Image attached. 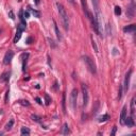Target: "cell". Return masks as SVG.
Masks as SVG:
<instances>
[{"instance_id": "6da1fadb", "label": "cell", "mask_w": 136, "mask_h": 136, "mask_svg": "<svg viewBox=\"0 0 136 136\" xmlns=\"http://www.w3.org/2000/svg\"><path fill=\"white\" fill-rule=\"evenodd\" d=\"M56 8H58V12H59L60 17L62 19L64 29L67 31L68 29H69V18H68V14H67L66 10H65V8H64V5L62 3L56 2Z\"/></svg>"}, {"instance_id": "7a4b0ae2", "label": "cell", "mask_w": 136, "mask_h": 136, "mask_svg": "<svg viewBox=\"0 0 136 136\" xmlns=\"http://www.w3.org/2000/svg\"><path fill=\"white\" fill-rule=\"evenodd\" d=\"M82 60L84 61V63H85L86 67H87V69L89 70V72L93 73V74H96L97 73V68H96V64H95L94 60H92V58H89L88 55H83Z\"/></svg>"}, {"instance_id": "3957f363", "label": "cell", "mask_w": 136, "mask_h": 136, "mask_svg": "<svg viewBox=\"0 0 136 136\" xmlns=\"http://www.w3.org/2000/svg\"><path fill=\"white\" fill-rule=\"evenodd\" d=\"M81 90H82V96H83V107H86L87 104H88V100H89L87 85L84 84V83H82L81 84Z\"/></svg>"}, {"instance_id": "277c9868", "label": "cell", "mask_w": 136, "mask_h": 136, "mask_svg": "<svg viewBox=\"0 0 136 136\" xmlns=\"http://www.w3.org/2000/svg\"><path fill=\"white\" fill-rule=\"evenodd\" d=\"M78 89L77 88H73L72 92H71V95H70V106L71 108L74 111L77 108V100H78Z\"/></svg>"}, {"instance_id": "5b68a950", "label": "cell", "mask_w": 136, "mask_h": 136, "mask_svg": "<svg viewBox=\"0 0 136 136\" xmlns=\"http://www.w3.org/2000/svg\"><path fill=\"white\" fill-rule=\"evenodd\" d=\"M131 74H132V69H130V70L126 73V77H124V81H123V84H122V88L124 89V92H128V90H129Z\"/></svg>"}, {"instance_id": "8992f818", "label": "cell", "mask_w": 136, "mask_h": 136, "mask_svg": "<svg viewBox=\"0 0 136 136\" xmlns=\"http://www.w3.org/2000/svg\"><path fill=\"white\" fill-rule=\"evenodd\" d=\"M26 28H27V27H25L24 25H21V24L18 25V27H17V31H16V34H15V37H14V43H15V44L20 39L21 34H22V32H24V30H25Z\"/></svg>"}, {"instance_id": "52a82bcc", "label": "cell", "mask_w": 136, "mask_h": 136, "mask_svg": "<svg viewBox=\"0 0 136 136\" xmlns=\"http://www.w3.org/2000/svg\"><path fill=\"white\" fill-rule=\"evenodd\" d=\"M13 58H14V52L12 50L6 51V53L4 54V58H3V64L4 65H9L11 62H12Z\"/></svg>"}, {"instance_id": "ba28073f", "label": "cell", "mask_w": 136, "mask_h": 136, "mask_svg": "<svg viewBox=\"0 0 136 136\" xmlns=\"http://www.w3.org/2000/svg\"><path fill=\"white\" fill-rule=\"evenodd\" d=\"M134 15H135V3H134V0H132L131 4L127 9V16L129 18H133Z\"/></svg>"}, {"instance_id": "9c48e42d", "label": "cell", "mask_w": 136, "mask_h": 136, "mask_svg": "<svg viewBox=\"0 0 136 136\" xmlns=\"http://www.w3.org/2000/svg\"><path fill=\"white\" fill-rule=\"evenodd\" d=\"M10 77H11V71H5V72H3L1 76H0V82L8 83L9 80H10Z\"/></svg>"}, {"instance_id": "30bf717a", "label": "cell", "mask_w": 136, "mask_h": 136, "mask_svg": "<svg viewBox=\"0 0 136 136\" xmlns=\"http://www.w3.org/2000/svg\"><path fill=\"white\" fill-rule=\"evenodd\" d=\"M127 118V106H123L122 110H121V114H120V123L122 124V126H124V120H126Z\"/></svg>"}, {"instance_id": "8fae6325", "label": "cell", "mask_w": 136, "mask_h": 136, "mask_svg": "<svg viewBox=\"0 0 136 136\" xmlns=\"http://www.w3.org/2000/svg\"><path fill=\"white\" fill-rule=\"evenodd\" d=\"M124 126H127L128 128H133L135 126V122H134V118L133 117H128L126 118V120H124Z\"/></svg>"}, {"instance_id": "7c38bea8", "label": "cell", "mask_w": 136, "mask_h": 136, "mask_svg": "<svg viewBox=\"0 0 136 136\" xmlns=\"http://www.w3.org/2000/svg\"><path fill=\"white\" fill-rule=\"evenodd\" d=\"M122 30H123L124 33H134V32L136 31V25L132 24V25H130V26L124 27Z\"/></svg>"}, {"instance_id": "4fadbf2b", "label": "cell", "mask_w": 136, "mask_h": 136, "mask_svg": "<svg viewBox=\"0 0 136 136\" xmlns=\"http://www.w3.org/2000/svg\"><path fill=\"white\" fill-rule=\"evenodd\" d=\"M28 58H29V53H24L21 55V59H22V71H26V69H27Z\"/></svg>"}, {"instance_id": "5bb4252c", "label": "cell", "mask_w": 136, "mask_h": 136, "mask_svg": "<svg viewBox=\"0 0 136 136\" xmlns=\"http://www.w3.org/2000/svg\"><path fill=\"white\" fill-rule=\"evenodd\" d=\"M53 25H54V32H55V35H56V38H58V40H62V34L59 30V27L58 25H56V22L53 21Z\"/></svg>"}, {"instance_id": "9a60e30c", "label": "cell", "mask_w": 136, "mask_h": 136, "mask_svg": "<svg viewBox=\"0 0 136 136\" xmlns=\"http://www.w3.org/2000/svg\"><path fill=\"white\" fill-rule=\"evenodd\" d=\"M81 3H82L83 12H84L85 16H86V17H88V15H89V11H88V8H87V3H86V0H81Z\"/></svg>"}, {"instance_id": "2e32d148", "label": "cell", "mask_w": 136, "mask_h": 136, "mask_svg": "<svg viewBox=\"0 0 136 136\" xmlns=\"http://www.w3.org/2000/svg\"><path fill=\"white\" fill-rule=\"evenodd\" d=\"M61 134H62V135H68V134H70V130H69V127H68L67 123H64V124H63Z\"/></svg>"}, {"instance_id": "e0dca14e", "label": "cell", "mask_w": 136, "mask_h": 136, "mask_svg": "<svg viewBox=\"0 0 136 136\" xmlns=\"http://www.w3.org/2000/svg\"><path fill=\"white\" fill-rule=\"evenodd\" d=\"M28 11H29V12H31L32 15H34V17L40 18V12H39V11H36V10H34V9H31L30 6L28 8Z\"/></svg>"}, {"instance_id": "ac0fdd59", "label": "cell", "mask_w": 136, "mask_h": 136, "mask_svg": "<svg viewBox=\"0 0 136 136\" xmlns=\"http://www.w3.org/2000/svg\"><path fill=\"white\" fill-rule=\"evenodd\" d=\"M134 116H135V97H133L131 100V117L134 118Z\"/></svg>"}, {"instance_id": "d6986e66", "label": "cell", "mask_w": 136, "mask_h": 136, "mask_svg": "<svg viewBox=\"0 0 136 136\" xmlns=\"http://www.w3.org/2000/svg\"><path fill=\"white\" fill-rule=\"evenodd\" d=\"M30 130L28 129V128H26V127H22L21 129H20V134L22 135V136H28V135H30Z\"/></svg>"}, {"instance_id": "ffe728a7", "label": "cell", "mask_w": 136, "mask_h": 136, "mask_svg": "<svg viewBox=\"0 0 136 136\" xmlns=\"http://www.w3.org/2000/svg\"><path fill=\"white\" fill-rule=\"evenodd\" d=\"M62 107H63L64 114H66V95L65 94H63L62 96Z\"/></svg>"}, {"instance_id": "44dd1931", "label": "cell", "mask_w": 136, "mask_h": 136, "mask_svg": "<svg viewBox=\"0 0 136 136\" xmlns=\"http://www.w3.org/2000/svg\"><path fill=\"white\" fill-rule=\"evenodd\" d=\"M13 126H14V119H10V121L5 124V130H6V131H10L11 129L13 128Z\"/></svg>"}, {"instance_id": "7402d4cb", "label": "cell", "mask_w": 136, "mask_h": 136, "mask_svg": "<svg viewBox=\"0 0 136 136\" xmlns=\"http://www.w3.org/2000/svg\"><path fill=\"white\" fill-rule=\"evenodd\" d=\"M92 2H93V5H94L96 13H99L100 12L99 11V0H92Z\"/></svg>"}, {"instance_id": "603a6c76", "label": "cell", "mask_w": 136, "mask_h": 136, "mask_svg": "<svg viewBox=\"0 0 136 136\" xmlns=\"http://www.w3.org/2000/svg\"><path fill=\"white\" fill-rule=\"evenodd\" d=\"M110 119V116L107 115V114H104L103 116H101L100 118H99V122H105V121H107Z\"/></svg>"}, {"instance_id": "cb8c5ba5", "label": "cell", "mask_w": 136, "mask_h": 136, "mask_svg": "<svg viewBox=\"0 0 136 136\" xmlns=\"http://www.w3.org/2000/svg\"><path fill=\"white\" fill-rule=\"evenodd\" d=\"M92 46H93V48H94V50H95V52H98V47H97V44H96V42H95V39L93 38V36H92Z\"/></svg>"}, {"instance_id": "d4e9b609", "label": "cell", "mask_w": 136, "mask_h": 136, "mask_svg": "<svg viewBox=\"0 0 136 136\" xmlns=\"http://www.w3.org/2000/svg\"><path fill=\"white\" fill-rule=\"evenodd\" d=\"M114 13H115V15H120L121 14V8L120 6H115V10H114Z\"/></svg>"}, {"instance_id": "484cf974", "label": "cell", "mask_w": 136, "mask_h": 136, "mask_svg": "<svg viewBox=\"0 0 136 136\" xmlns=\"http://www.w3.org/2000/svg\"><path fill=\"white\" fill-rule=\"evenodd\" d=\"M31 118H32V120H34L35 122H40V119H42L39 116H36V115H32Z\"/></svg>"}, {"instance_id": "4316f807", "label": "cell", "mask_w": 136, "mask_h": 136, "mask_svg": "<svg viewBox=\"0 0 136 136\" xmlns=\"http://www.w3.org/2000/svg\"><path fill=\"white\" fill-rule=\"evenodd\" d=\"M122 90H123L122 85H119V90H118V99H119V100L122 98Z\"/></svg>"}, {"instance_id": "83f0119b", "label": "cell", "mask_w": 136, "mask_h": 136, "mask_svg": "<svg viewBox=\"0 0 136 136\" xmlns=\"http://www.w3.org/2000/svg\"><path fill=\"white\" fill-rule=\"evenodd\" d=\"M19 103H20L21 105H25V106H30V103H29L27 100H20Z\"/></svg>"}, {"instance_id": "f1b7e54d", "label": "cell", "mask_w": 136, "mask_h": 136, "mask_svg": "<svg viewBox=\"0 0 136 136\" xmlns=\"http://www.w3.org/2000/svg\"><path fill=\"white\" fill-rule=\"evenodd\" d=\"M45 99H46V104L47 105H49L50 103H51V99H50V97L46 94V95H45Z\"/></svg>"}, {"instance_id": "f546056e", "label": "cell", "mask_w": 136, "mask_h": 136, "mask_svg": "<svg viewBox=\"0 0 136 136\" xmlns=\"http://www.w3.org/2000/svg\"><path fill=\"white\" fill-rule=\"evenodd\" d=\"M48 42H49L50 46H51L52 48H55V47H56V45L54 44V40H53V39H51V38H48Z\"/></svg>"}, {"instance_id": "4dcf8cb0", "label": "cell", "mask_w": 136, "mask_h": 136, "mask_svg": "<svg viewBox=\"0 0 136 136\" xmlns=\"http://www.w3.org/2000/svg\"><path fill=\"white\" fill-rule=\"evenodd\" d=\"M9 94H10V89L6 90V93H5V98H4V103H8L9 102Z\"/></svg>"}, {"instance_id": "1f68e13d", "label": "cell", "mask_w": 136, "mask_h": 136, "mask_svg": "<svg viewBox=\"0 0 136 136\" xmlns=\"http://www.w3.org/2000/svg\"><path fill=\"white\" fill-rule=\"evenodd\" d=\"M116 132H117V127L115 126V127H113V130H112V132H111V136H114V135L116 134Z\"/></svg>"}, {"instance_id": "d6a6232c", "label": "cell", "mask_w": 136, "mask_h": 136, "mask_svg": "<svg viewBox=\"0 0 136 136\" xmlns=\"http://www.w3.org/2000/svg\"><path fill=\"white\" fill-rule=\"evenodd\" d=\"M30 14H29V11H26V12H24V18H29Z\"/></svg>"}, {"instance_id": "836d02e7", "label": "cell", "mask_w": 136, "mask_h": 136, "mask_svg": "<svg viewBox=\"0 0 136 136\" xmlns=\"http://www.w3.org/2000/svg\"><path fill=\"white\" fill-rule=\"evenodd\" d=\"M9 16H10L11 19H14V18H15V16H14V14H13L12 11H10V12H9Z\"/></svg>"}, {"instance_id": "e575fe53", "label": "cell", "mask_w": 136, "mask_h": 136, "mask_svg": "<svg viewBox=\"0 0 136 136\" xmlns=\"http://www.w3.org/2000/svg\"><path fill=\"white\" fill-rule=\"evenodd\" d=\"M35 100H36V101L38 102V103H39V104H43V102H42V100H40V99H39L38 97H37V98H35Z\"/></svg>"}, {"instance_id": "d590c367", "label": "cell", "mask_w": 136, "mask_h": 136, "mask_svg": "<svg viewBox=\"0 0 136 136\" xmlns=\"http://www.w3.org/2000/svg\"><path fill=\"white\" fill-rule=\"evenodd\" d=\"M34 2H35V4H36V5H39V3H40V0H34Z\"/></svg>"}, {"instance_id": "8d00e7d4", "label": "cell", "mask_w": 136, "mask_h": 136, "mask_svg": "<svg viewBox=\"0 0 136 136\" xmlns=\"http://www.w3.org/2000/svg\"><path fill=\"white\" fill-rule=\"evenodd\" d=\"M31 42H32V37H28V39H27V44H31Z\"/></svg>"}, {"instance_id": "74e56055", "label": "cell", "mask_w": 136, "mask_h": 136, "mask_svg": "<svg viewBox=\"0 0 136 136\" xmlns=\"http://www.w3.org/2000/svg\"><path fill=\"white\" fill-rule=\"evenodd\" d=\"M69 2H70V3H72V4H73V3H74V0H69Z\"/></svg>"}]
</instances>
